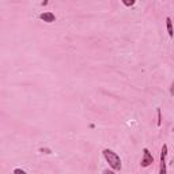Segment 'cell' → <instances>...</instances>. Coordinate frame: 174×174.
<instances>
[{
    "label": "cell",
    "instance_id": "cell-8",
    "mask_svg": "<svg viewBox=\"0 0 174 174\" xmlns=\"http://www.w3.org/2000/svg\"><path fill=\"white\" fill-rule=\"evenodd\" d=\"M12 173H14V174H26V171H24L23 169H15Z\"/></svg>",
    "mask_w": 174,
    "mask_h": 174
},
{
    "label": "cell",
    "instance_id": "cell-7",
    "mask_svg": "<svg viewBox=\"0 0 174 174\" xmlns=\"http://www.w3.org/2000/svg\"><path fill=\"white\" fill-rule=\"evenodd\" d=\"M121 3L125 7H132L135 3H136V0H121Z\"/></svg>",
    "mask_w": 174,
    "mask_h": 174
},
{
    "label": "cell",
    "instance_id": "cell-4",
    "mask_svg": "<svg viewBox=\"0 0 174 174\" xmlns=\"http://www.w3.org/2000/svg\"><path fill=\"white\" fill-rule=\"evenodd\" d=\"M40 19H41V21H44V22H46V23H53V22L56 21V16H55V14H53V12L46 11V12L40 14Z\"/></svg>",
    "mask_w": 174,
    "mask_h": 174
},
{
    "label": "cell",
    "instance_id": "cell-5",
    "mask_svg": "<svg viewBox=\"0 0 174 174\" xmlns=\"http://www.w3.org/2000/svg\"><path fill=\"white\" fill-rule=\"evenodd\" d=\"M166 27H167V33L170 38H174V29H173V22H171V18H166Z\"/></svg>",
    "mask_w": 174,
    "mask_h": 174
},
{
    "label": "cell",
    "instance_id": "cell-1",
    "mask_svg": "<svg viewBox=\"0 0 174 174\" xmlns=\"http://www.w3.org/2000/svg\"><path fill=\"white\" fill-rule=\"evenodd\" d=\"M102 154H104L105 161L109 163L110 169H113L114 171H120V170H121V167H122L121 159H120V156L117 155L113 150H110V148H105V150L102 151Z\"/></svg>",
    "mask_w": 174,
    "mask_h": 174
},
{
    "label": "cell",
    "instance_id": "cell-10",
    "mask_svg": "<svg viewBox=\"0 0 174 174\" xmlns=\"http://www.w3.org/2000/svg\"><path fill=\"white\" fill-rule=\"evenodd\" d=\"M170 95H174V82L171 83V87H170Z\"/></svg>",
    "mask_w": 174,
    "mask_h": 174
},
{
    "label": "cell",
    "instance_id": "cell-6",
    "mask_svg": "<svg viewBox=\"0 0 174 174\" xmlns=\"http://www.w3.org/2000/svg\"><path fill=\"white\" fill-rule=\"evenodd\" d=\"M156 114H158V121H156V125L161 127V125H162V110L159 109V107L156 109Z\"/></svg>",
    "mask_w": 174,
    "mask_h": 174
},
{
    "label": "cell",
    "instance_id": "cell-9",
    "mask_svg": "<svg viewBox=\"0 0 174 174\" xmlns=\"http://www.w3.org/2000/svg\"><path fill=\"white\" fill-rule=\"evenodd\" d=\"M41 153H45V154H50V150H48V148H40Z\"/></svg>",
    "mask_w": 174,
    "mask_h": 174
},
{
    "label": "cell",
    "instance_id": "cell-3",
    "mask_svg": "<svg viewBox=\"0 0 174 174\" xmlns=\"http://www.w3.org/2000/svg\"><path fill=\"white\" fill-rule=\"evenodd\" d=\"M166 156H167V146L163 144L161 150V163H159V173L166 174Z\"/></svg>",
    "mask_w": 174,
    "mask_h": 174
},
{
    "label": "cell",
    "instance_id": "cell-2",
    "mask_svg": "<svg viewBox=\"0 0 174 174\" xmlns=\"http://www.w3.org/2000/svg\"><path fill=\"white\" fill-rule=\"evenodd\" d=\"M154 163V156L153 154L150 153V150L148 148H143V158H141V167H148L150 165H153Z\"/></svg>",
    "mask_w": 174,
    "mask_h": 174
}]
</instances>
